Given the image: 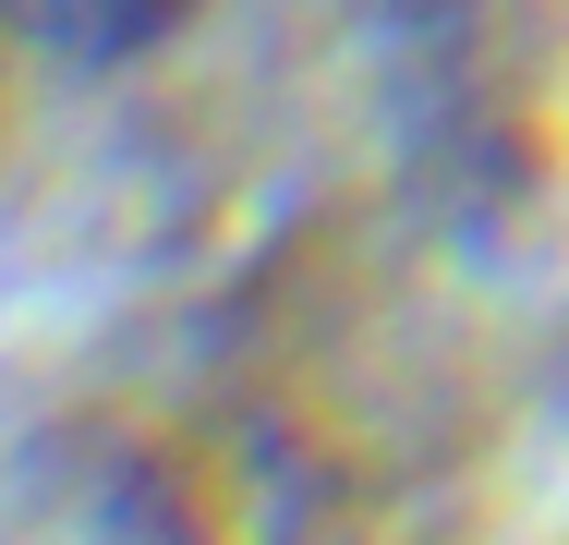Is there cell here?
<instances>
[{"label":"cell","mask_w":569,"mask_h":545,"mask_svg":"<svg viewBox=\"0 0 569 545\" xmlns=\"http://www.w3.org/2000/svg\"><path fill=\"white\" fill-rule=\"evenodd\" d=\"M207 0H0V49H24L37 73H86L110 86L133 61H158Z\"/></svg>","instance_id":"obj_1"}]
</instances>
